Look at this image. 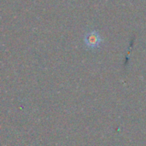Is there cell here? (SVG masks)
<instances>
[{
	"label": "cell",
	"instance_id": "obj_1",
	"mask_svg": "<svg viewBox=\"0 0 146 146\" xmlns=\"http://www.w3.org/2000/svg\"><path fill=\"white\" fill-rule=\"evenodd\" d=\"M84 40L86 47L92 50L98 48L102 43V38L97 31H92L86 34Z\"/></svg>",
	"mask_w": 146,
	"mask_h": 146
}]
</instances>
